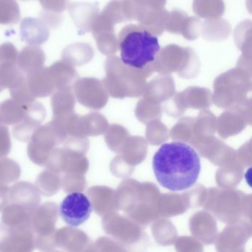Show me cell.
<instances>
[{
  "instance_id": "6da1fadb",
  "label": "cell",
  "mask_w": 252,
  "mask_h": 252,
  "mask_svg": "<svg viewBox=\"0 0 252 252\" xmlns=\"http://www.w3.org/2000/svg\"><path fill=\"white\" fill-rule=\"evenodd\" d=\"M153 169L160 186L172 191H184L191 188L198 179L200 158L186 143H166L155 153Z\"/></svg>"
},
{
  "instance_id": "7a4b0ae2",
  "label": "cell",
  "mask_w": 252,
  "mask_h": 252,
  "mask_svg": "<svg viewBox=\"0 0 252 252\" xmlns=\"http://www.w3.org/2000/svg\"><path fill=\"white\" fill-rule=\"evenodd\" d=\"M118 47L121 60L133 68L144 70L153 64L160 51L158 39L138 25L129 24L122 29Z\"/></svg>"
},
{
  "instance_id": "3957f363",
  "label": "cell",
  "mask_w": 252,
  "mask_h": 252,
  "mask_svg": "<svg viewBox=\"0 0 252 252\" xmlns=\"http://www.w3.org/2000/svg\"><path fill=\"white\" fill-rule=\"evenodd\" d=\"M153 67L155 72L161 74L178 72L181 77L190 79L198 74L200 63L194 50L172 44L160 49L153 63Z\"/></svg>"
},
{
  "instance_id": "277c9868",
  "label": "cell",
  "mask_w": 252,
  "mask_h": 252,
  "mask_svg": "<svg viewBox=\"0 0 252 252\" xmlns=\"http://www.w3.org/2000/svg\"><path fill=\"white\" fill-rule=\"evenodd\" d=\"M63 144L51 122L35 129L28 146L29 158L35 164L45 166L48 157L54 148Z\"/></svg>"
},
{
  "instance_id": "5b68a950",
  "label": "cell",
  "mask_w": 252,
  "mask_h": 252,
  "mask_svg": "<svg viewBox=\"0 0 252 252\" xmlns=\"http://www.w3.org/2000/svg\"><path fill=\"white\" fill-rule=\"evenodd\" d=\"M35 249L34 233L29 225L0 223V252H28Z\"/></svg>"
},
{
  "instance_id": "8992f818",
  "label": "cell",
  "mask_w": 252,
  "mask_h": 252,
  "mask_svg": "<svg viewBox=\"0 0 252 252\" xmlns=\"http://www.w3.org/2000/svg\"><path fill=\"white\" fill-rule=\"evenodd\" d=\"M93 212L91 200L82 192H72L60 203L59 212L63 220L70 226L76 227L86 222Z\"/></svg>"
},
{
  "instance_id": "52a82bcc",
  "label": "cell",
  "mask_w": 252,
  "mask_h": 252,
  "mask_svg": "<svg viewBox=\"0 0 252 252\" xmlns=\"http://www.w3.org/2000/svg\"><path fill=\"white\" fill-rule=\"evenodd\" d=\"M46 115V110L41 103L33 101L26 104L24 119L13 128L14 138L22 142H29L35 129L41 126Z\"/></svg>"
},
{
  "instance_id": "ba28073f",
  "label": "cell",
  "mask_w": 252,
  "mask_h": 252,
  "mask_svg": "<svg viewBox=\"0 0 252 252\" xmlns=\"http://www.w3.org/2000/svg\"><path fill=\"white\" fill-rule=\"evenodd\" d=\"M59 206L54 202L39 204L31 214L30 227L36 235L53 234L59 218Z\"/></svg>"
},
{
  "instance_id": "9c48e42d",
  "label": "cell",
  "mask_w": 252,
  "mask_h": 252,
  "mask_svg": "<svg viewBox=\"0 0 252 252\" xmlns=\"http://www.w3.org/2000/svg\"><path fill=\"white\" fill-rule=\"evenodd\" d=\"M10 203L19 205L32 212L41 202L40 193L36 186L26 181H20L9 188Z\"/></svg>"
},
{
  "instance_id": "30bf717a",
  "label": "cell",
  "mask_w": 252,
  "mask_h": 252,
  "mask_svg": "<svg viewBox=\"0 0 252 252\" xmlns=\"http://www.w3.org/2000/svg\"><path fill=\"white\" fill-rule=\"evenodd\" d=\"M231 28L223 19H209L202 23L201 33L203 39L212 42H221L229 36Z\"/></svg>"
},
{
  "instance_id": "8fae6325",
  "label": "cell",
  "mask_w": 252,
  "mask_h": 252,
  "mask_svg": "<svg viewBox=\"0 0 252 252\" xmlns=\"http://www.w3.org/2000/svg\"><path fill=\"white\" fill-rule=\"evenodd\" d=\"M26 104H20L13 98L0 103V125L15 126L20 123L26 115Z\"/></svg>"
},
{
  "instance_id": "7c38bea8",
  "label": "cell",
  "mask_w": 252,
  "mask_h": 252,
  "mask_svg": "<svg viewBox=\"0 0 252 252\" xmlns=\"http://www.w3.org/2000/svg\"><path fill=\"white\" fill-rule=\"evenodd\" d=\"M97 46L104 55H114L118 51V39L115 33L114 27L98 26L92 29Z\"/></svg>"
},
{
  "instance_id": "4fadbf2b",
  "label": "cell",
  "mask_w": 252,
  "mask_h": 252,
  "mask_svg": "<svg viewBox=\"0 0 252 252\" xmlns=\"http://www.w3.org/2000/svg\"><path fill=\"white\" fill-rule=\"evenodd\" d=\"M54 239L57 249L76 252L82 247V233L73 227H63L56 230Z\"/></svg>"
},
{
  "instance_id": "5bb4252c",
  "label": "cell",
  "mask_w": 252,
  "mask_h": 252,
  "mask_svg": "<svg viewBox=\"0 0 252 252\" xmlns=\"http://www.w3.org/2000/svg\"><path fill=\"white\" fill-rule=\"evenodd\" d=\"M35 186L40 194L45 197H52L58 193L62 188L60 174L47 169L38 175Z\"/></svg>"
},
{
  "instance_id": "9a60e30c",
  "label": "cell",
  "mask_w": 252,
  "mask_h": 252,
  "mask_svg": "<svg viewBox=\"0 0 252 252\" xmlns=\"http://www.w3.org/2000/svg\"><path fill=\"white\" fill-rule=\"evenodd\" d=\"M192 10L200 18H220L225 12V3L223 0H193Z\"/></svg>"
},
{
  "instance_id": "2e32d148",
  "label": "cell",
  "mask_w": 252,
  "mask_h": 252,
  "mask_svg": "<svg viewBox=\"0 0 252 252\" xmlns=\"http://www.w3.org/2000/svg\"><path fill=\"white\" fill-rule=\"evenodd\" d=\"M32 212L19 205L10 203L2 210V223L8 226H30V217Z\"/></svg>"
},
{
  "instance_id": "e0dca14e",
  "label": "cell",
  "mask_w": 252,
  "mask_h": 252,
  "mask_svg": "<svg viewBox=\"0 0 252 252\" xmlns=\"http://www.w3.org/2000/svg\"><path fill=\"white\" fill-rule=\"evenodd\" d=\"M53 116H63L74 113L75 98L70 88L60 89L52 97Z\"/></svg>"
},
{
  "instance_id": "ac0fdd59",
  "label": "cell",
  "mask_w": 252,
  "mask_h": 252,
  "mask_svg": "<svg viewBox=\"0 0 252 252\" xmlns=\"http://www.w3.org/2000/svg\"><path fill=\"white\" fill-rule=\"evenodd\" d=\"M99 82L95 79H83L75 85V93L79 102L85 105L91 104L94 95L99 93Z\"/></svg>"
},
{
  "instance_id": "d6986e66",
  "label": "cell",
  "mask_w": 252,
  "mask_h": 252,
  "mask_svg": "<svg viewBox=\"0 0 252 252\" xmlns=\"http://www.w3.org/2000/svg\"><path fill=\"white\" fill-rule=\"evenodd\" d=\"M234 39L243 54L252 55V22L246 20L239 24L234 32Z\"/></svg>"
},
{
  "instance_id": "ffe728a7",
  "label": "cell",
  "mask_w": 252,
  "mask_h": 252,
  "mask_svg": "<svg viewBox=\"0 0 252 252\" xmlns=\"http://www.w3.org/2000/svg\"><path fill=\"white\" fill-rule=\"evenodd\" d=\"M21 175V168L15 161L8 158H0V182L12 184L18 181Z\"/></svg>"
},
{
  "instance_id": "44dd1931",
  "label": "cell",
  "mask_w": 252,
  "mask_h": 252,
  "mask_svg": "<svg viewBox=\"0 0 252 252\" xmlns=\"http://www.w3.org/2000/svg\"><path fill=\"white\" fill-rule=\"evenodd\" d=\"M10 93L13 99L18 101L20 104H29L34 101L36 98L31 94L27 81L23 76L16 78L10 87Z\"/></svg>"
},
{
  "instance_id": "7402d4cb",
  "label": "cell",
  "mask_w": 252,
  "mask_h": 252,
  "mask_svg": "<svg viewBox=\"0 0 252 252\" xmlns=\"http://www.w3.org/2000/svg\"><path fill=\"white\" fill-rule=\"evenodd\" d=\"M68 159V153L63 147H57L50 154L45 166L49 170L61 175L65 172Z\"/></svg>"
},
{
  "instance_id": "603a6c76",
  "label": "cell",
  "mask_w": 252,
  "mask_h": 252,
  "mask_svg": "<svg viewBox=\"0 0 252 252\" xmlns=\"http://www.w3.org/2000/svg\"><path fill=\"white\" fill-rule=\"evenodd\" d=\"M188 17L184 11L175 9L169 12L165 30L169 33L181 34L186 19Z\"/></svg>"
},
{
  "instance_id": "cb8c5ba5",
  "label": "cell",
  "mask_w": 252,
  "mask_h": 252,
  "mask_svg": "<svg viewBox=\"0 0 252 252\" xmlns=\"http://www.w3.org/2000/svg\"><path fill=\"white\" fill-rule=\"evenodd\" d=\"M101 14L107 17L115 25L126 21L125 12H124L122 1L121 2L118 0H113L109 2L103 10Z\"/></svg>"
},
{
  "instance_id": "d4e9b609",
  "label": "cell",
  "mask_w": 252,
  "mask_h": 252,
  "mask_svg": "<svg viewBox=\"0 0 252 252\" xmlns=\"http://www.w3.org/2000/svg\"><path fill=\"white\" fill-rule=\"evenodd\" d=\"M202 22L196 17H187L181 35L189 41L195 40L201 33Z\"/></svg>"
},
{
  "instance_id": "484cf974",
  "label": "cell",
  "mask_w": 252,
  "mask_h": 252,
  "mask_svg": "<svg viewBox=\"0 0 252 252\" xmlns=\"http://www.w3.org/2000/svg\"><path fill=\"white\" fill-rule=\"evenodd\" d=\"M83 181L80 175L65 173L62 178V187L67 193L81 192L83 189Z\"/></svg>"
},
{
  "instance_id": "4316f807",
  "label": "cell",
  "mask_w": 252,
  "mask_h": 252,
  "mask_svg": "<svg viewBox=\"0 0 252 252\" xmlns=\"http://www.w3.org/2000/svg\"><path fill=\"white\" fill-rule=\"evenodd\" d=\"M9 129L5 125H0V158L6 157L11 150Z\"/></svg>"
},
{
  "instance_id": "83f0119b",
  "label": "cell",
  "mask_w": 252,
  "mask_h": 252,
  "mask_svg": "<svg viewBox=\"0 0 252 252\" xmlns=\"http://www.w3.org/2000/svg\"><path fill=\"white\" fill-rule=\"evenodd\" d=\"M134 3L138 6L150 7V8H164L166 0H132Z\"/></svg>"
},
{
  "instance_id": "f1b7e54d",
  "label": "cell",
  "mask_w": 252,
  "mask_h": 252,
  "mask_svg": "<svg viewBox=\"0 0 252 252\" xmlns=\"http://www.w3.org/2000/svg\"><path fill=\"white\" fill-rule=\"evenodd\" d=\"M9 188L7 184L0 182V212L9 203Z\"/></svg>"
},
{
  "instance_id": "f546056e",
  "label": "cell",
  "mask_w": 252,
  "mask_h": 252,
  "mask_svg": "<svg viewBox=\"0 0 252 252\" xmlns=\"http://www.w3.org/2000/svg\"><path fill=\"white\" fill-rule=\"evenodd\" d=\"M2 91V88H0V92H1V91Z\"/></svg>"
}]
</instances>
